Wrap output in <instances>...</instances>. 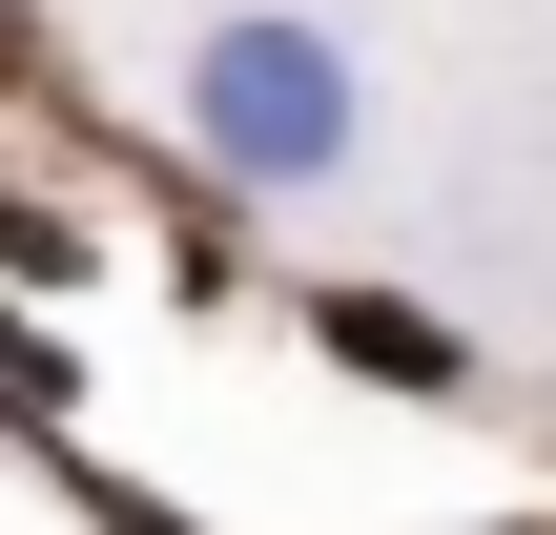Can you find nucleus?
Segmentation results:
<instances>
[{
	"mask_svg": "<svg viewBox=\"0 0 556 535\" xmlns=\"http://www.w3.org/2000/svg\"><path fill=\"white\" fill-rule=\"evenodd\" d=\"M186 144H206L248 206H309V186H351L371 82H351L330 21H206V41H186Z\"/></svg>",
	"mask_w": 556,
	"mask_h": 535,
	"instance_id": "1",
	"label": "nucleus"
},
{
	"mask_svg": "<svg viewBox=\"0 0 556 535\" xmlns=\"http://www.w3.org/2000/svg\"><path fill=\"white\" fill-rule=\"evenodd\" d=\"M309 330H330L351 371H392V392H454V330H433V309H392V289H330Z\"/></svg>",
	"mask_w": 556,
	"mask_h": 535,
	"instance_id": "2",
	"label": "nucleus"
}]
</instances>
